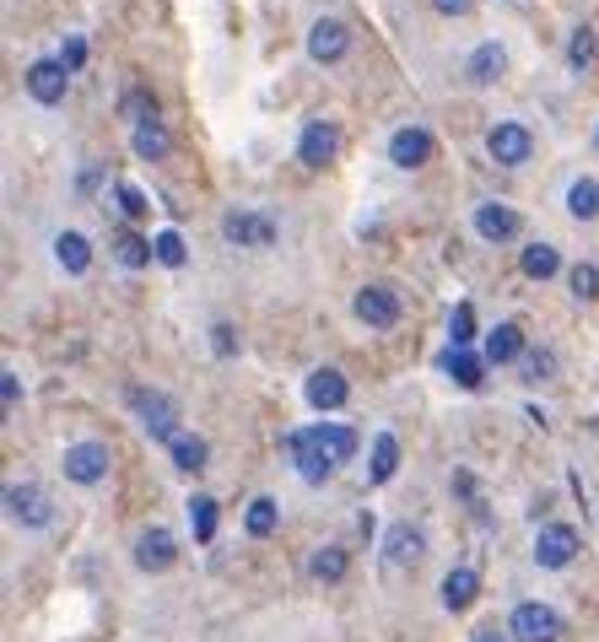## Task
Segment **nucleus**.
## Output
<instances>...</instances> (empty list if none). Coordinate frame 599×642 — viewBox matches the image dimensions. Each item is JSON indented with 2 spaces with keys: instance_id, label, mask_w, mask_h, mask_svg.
Here are the masks:
<instances>
[{
  "instance_id": "1",
  "label": "nucleus",
  "mask_w": 599,
  "mask_h": 642,
  "mask_svg": "<svg viewBox=\"0 0 599 642\" xmlns=\"http://www.w3.org/2000/svg\"><path fill=\"white\" fill-rule=\"evenodd\" d=\"M130 411L141 416V427H147L157 443H173L178 438V405L162 389H130Z\"/></svg>"
},
{
  "instance_id": "2",
  "label": "nucleus",
  "mask_w": 599,
  "mask_h": 642,
  "mask_svg": "<svg viewBox=\"0 0 599 642\" xmlns=\"http://www.w3.org/2000/svg\"><path fill=\"white\" fill-rule=\"evenodd\" d=\"M109 449L103 443H71L65 454H60V470H65V481H76V486H98V481H109Z\"/></svg>"
},
{
  "instance_id": "3",
  "label": "nucleus",
  "mask_w": 599,
  "mask_h": 642,
  "mask_svg": "<svg viewBox=\"0 0 599 642\" xmlns=\"http://www.w3.org/2000/svg\"><path fill=\"white\" fill-rule=\"evenodd\" d=\"M222 238L238 243V249H271L276 243V222L260 216V211H227L222 216Z\"/></svg>"
},
{
  "instance_id": "4",
  "label": "nucleus",
  "mask_w": 599,
  "mask_h": 642,
  "mask_svg": "<svg viewBox=\"0 0 599 642\" xmlns=\"http://www.w3.org/2000/svg\"><path fill=\"white\" fill-rule=\"evenodd\" d=\"M357 319L367 324V329H395V324H400V292H395L389 281L362 287V292H357Z\"/></svg>"
},
{
  "instance_id": "5",
  "label": "nucleus",
  "mask_w": 599,
  "mask_h": 642,
  "mask_svg": "<svg viewBox=\"0 0 599 642\" xmlns=\"http://www.w3.org/2000/svg\"><path fill=\"white\" fill-rule=\"evenodd\" d=\"M508 632L519 642H562V616L551 605H519L513 621H508Z\"/></svg>"
},
{
  "instance_id": "6",
  "label": "nucleus",
  "mask_w": 599,
  "mask_h": 642,
  "mask_svg": "<svg viewBox=\"0 0 599 642\" xmlns=\"http://www.w3.org/2000/svg\"><path fill=\"white\" fill-rule=\"evenodd\" d=\"M302 438L329 460V465H351V454H357V432L346 427V421H319V427H302Z\"/></svg>"
},
{
  "instance_id": "7",
  "label": "nucleus",
  "mask_w": 599,
  "mask_h": 642,
  "mask_svg": "<svg viewBox=\"0 0 599 642\" xmlns=\"http://www.w3.org/2000/svg\"><path fill=\"white\" fill-rule=\"evenodd\" d=\"M573 556H578V529H573V524H546V529L535 534V562H540V567L557 572V567H567Z\"/></svg>"
},
{
  "instance_id": "8",
  "label": "nucleus",
  "mask_w": 599,
  "mask_h": 642,
  "mask_svg": "<svg viewBox=\"0 0 599 642\" xmlns=\"http://www.w3.org/2000/svg\"><path fill=\"white\" fill-rule=\"evenodd\" d=\"M486 152L502 162V167H519V162H529V152H535V136H529L524 125L502 119V125H491V136H486Z\"/></svg>"
},
{
  "instance_id": "9",
  "label": "nucleus",
  "mask_w": 599,
  "mask_h": 642,
  "mask_svg": "<svg viewBox=\"0 0 599 642\" xmlns=\"http://www.w3.org/2000/svg\"><path fill=\"white\" fill-rule=\"evenodd\" d=\"M5 513L16 518V524H27V529H43L54 513H49V496H43V486L22 481V486H5Z\"/></svg>"
},
{
  "instance_id": "10",
  "label": "nucleus",
  "mask_w": 599,
  "mask_h": 642,
  "mask_svg": "<svg viewBox=\"0 0 599 642\" xmlns=\"http://www.w3.org/2000/svg\"><path fill=\"white\" fill-rule=\"evenodd\" d=\"M173 562H178V540H173L162 524L141 529V540H136V567H141V572H167Z\"/></svg>"
},
{
  "instance_id": "11",
  "label": "nucleus",
  "mask_w": 599,
  "mask_h": 642,
  "mask_svg": "<svg viewBox=\"0 0 599 642\" xmlns=\"http://www.w3.org/2000/svg\"><path fill=\"white\" fill-rule=\"evenodd\" d=\"M335 152H340V130L329 119H308V130H302V141H298L302 167H324V162H335Z\"/></svg>"
},
{
  "instance_id": "12",
  "label": "nucleus",
  "mask_w": 599,
  "mask_h": 642,
  "mask_svg": "<svg viewBox=\"0 0 599 642\" xmlns=\"http://www.w3.org/2000/svg\"><path fill=\"white\" fill-rule=\"evenodd\" d=\"M346 49H351V33H346V22H335V16H319V22H313V33H308V54H313L319 65H335Z\"/></svg>"
},
{
  "instance_id": "13",
  "label": "nucleus",
  "mask_w": 599,
  "mask_h": 642,
  "mask_svg": "<svg viewBox=\"0 0 599 642\" xmlns=\"http://www.w3.org/2000/svg\"><path fill=\"white\" fill-rule=\"evenodd\" d=\"M302 394H308V405H313V411H340V405H346V394H351V383H346L335 367H313V373H308V383H302Z\"/></svg>"
},
{
  "instance_id": "14",
  "label": "nucleus",
  "mask_w": 599,
  "mask_h": 642,
  "mask_svg": "<svg viewBox=\"0 0 599 642\" xmlns=\"http://www.w3.org/2000/svg\"><path fill=\"white\" fill-rule=\"evenodd\" d=\"M65 87H71V71H65L60 60H33V65H27V92H33L38 103H60Z\"/></svg>"
},
{
  "instance_id": "15",
  "label": "nucleus",
  "mask_w": 599,
  "mask_h": 642,
  "mask_svg": "<svg viewBox=\"0 0 599 642\" xmlns=\"http://www.w3.org/2000/svg\"><path fill=\"white\" fill-rule=\"evenodd\" d=\"M475 232L486 243H508V238H519V211L502 200H486V205H475Z\"/></svg>"
},
{
  "instance_id": "16",
  "label": "nucleus",
  "mask_w": 599,
  "mask_h": 642,
  "mask_svg": "<svg viewBox=\"0 0 599 642\" xmlns=\"http://www.w3.org/2000/svg\"><path fill=\"white\" fill-rule=\"evenodd\" d=\"M427 158H433V136L422 125H405V130L389 136V162L395 167H422Z\"/></svg>"
},
{
  "instance_id": "17",
  "label": "nucleus",
  "mask_w": 599,
  "mask_h": 642,
  "mask_svg": "<svg viewBox=\"0 0 599 642\" xmlns=\"http://www.w3.org/2000/svg\"><path fill=\"white\" fill-rule=\"evenodd\" d=\"M422 551H427V540H422V529H411V524H395V529L384 534V556H389V567H416Z\"/></svg>"
},
{
  "instance_id": "18",
  "label": "nucleus",
  "mask_w": 599,
  "mask_h": 642,
  "mask_svg": "<svg viewBox=\"0 0 599 642\" xmlns=\"http://www.w3.org/2000/svg\"><path fill=\"white\" fill-rule=\"evenodd\" d=\"M502 71H508V54H502V43H475V49H470V60H464V76H470L475 87H491Z\"/></svg>"
},
{
  "instance_id": "19",
  "label": "nucleus",
  "mask_w": 599,
  "mask_h": 642,
  "mask_svg": "<svg viewBox=\"0 0 599 642\" xmlns=\"http://www.w3.org/2000/svg\"><path fill=\"white\" fill-rule=\"evenodd\" d=\"M287 449H292V465H298V476L308 486H319V481H329V476H335V465H329V460H324V454H319V449L302 438V432H292V438H287Z\"/></svg>"
},
{
  "instance_id": "20",
  "label": "nucleus",
  "mask_w": 599,
  "mask_h": 642,
  "mask_svg": "<svg viewBox=\"0 0 599 642\" xmlns=\"http://www.w3.org/2000/svg\"><path fill=\"white\" fill-rule=\"evenodd\" d=\"M444 373H449L459 389H481L486 383V356H475V351H444Z\"/></svg>"
},
{
  "instance_id": "21",
  "label": "nucleus",
  "mask_w": 599,
  "mask_h": 642,
  "mask_svg": "<svg viewBox=\"0 0 599 642\" xmlns=\"http://www.w3.org/2000/svg\"><path fill=\"white\" fill-rule=\"evenodd\" d=\"M513 356H524V329L519 324H497V329H486V362H513Z\"/></svg>"
},
{
  "instance_id": "22",
  "label": "nucleus",
  "mask_w": 599,
  "mask_h": 642,
  "mask_svg": "<svg viewBox=\"0 0 599 642\" xmlns=\"http://www.w3.org/2000/svg\"><path fill=\"white\" fill-rule=\"evenodd\" d=\"M54 260H60L71 276H87V265H92V243H87L82 232H60V238H54Z\"/></svg>"
},
{
  "instance_id": "23",
  "label": "nucleus",
  "mask_w": 599,
  "mask_h": 642,
  "mask_svg": "<svg viewBox=\"0 0 599 642\" xmlns=\"http://www.w3.org/2000/svg\"><path fill=\"white\" fill-rule=\"evenodd\" d=\"M475 594H481V578H475L470 567H453L449 578H444V605H449V610H470Z\"/></svg>"
},
{
  "instance_id": "24",
  "label": "nucleus",
  "mask_w": 599,
  "mask_h": 642,
  "mask_svg": "<svg viewBox=\"0 0 599 642\" xmlns=\"http://www.w3.org/2000/svg\"><path fill=\"white\" fill-rule=\"evenodd\" d=\"M519 265H524V276H529V281H551V276L562 270V254H557L551 243H529Z\"/></svg>"
},
{
  "instance_id": "25",
  "label": "nucleus",
  "mask_w": 599,
  "mask_h": 642,
  "mask_svg": "<svg viewBox=\"0 0 599 642\" xmlns=\"http://www.w3.org/2000/svg\"><path fill=\"white\" fill-rule=\"evenodd\" d=\"M167 454H173V465H178V470H189V476H195V470H205V454H211V449H205V438L178 432V438L167 443Z\"/></svg>"
},
{
  "instance_id": "26",
  "label": "nucleus",
  "mask_w": 599,
  "mask_h": 642,
  "mask_svg": "<svg viewBox=\"0 0 599 642\" xmlns=\"http://www.w3.org/2000/svg\"><path fill=\"white\" fill-rule=\"evenodd\" d=\"M114 260H120L125 270H141V265L157 260V249H151L141 232H120V238H114Z\"/></svg>"
},
{
  "instance_id": "27",
  "label": "nucleus",
  "mask_w": 599,
  "mask_h": 642,
  "mask_svg": "<svg viewBox=\"0 0 599 642\" xmlns=\"http://www.w3.org/2000/svg\"><path fill=\"white\" fill-rule=\"evenodd\" d=\"M184 507H189V529H195V540H216V496L195 491Z\"/></svg>"
},
{
  "instance_id": "28",
  "label": "nucleus",
  "mask_w": 599,
  "mask_h": 642,
  "mask_svg": "<svg viewBox=\"0 0 599 642\" xmlns=\"http://www.w3.org/2000/svg\"><path fill=\"white\" fill-rule=\"evenodd\" d=\"M395 470H400V443H395L389 432H378V438H373V470H367V476L384 486V481H395Z\"/></svg>"
},
{
  "instance_id": "29",
  "label": "nucleus",
  "mask_w": 599,
  "mask_h": 642,
  "mask_svg": "<svg viewBox=\"0 0 599 642\" xmlns=\"http://www.w3.org/2000/svg\"><path fill=\"white\" fill-rule=\"evenodd\" d=\"M567 211H573L578 222H595L599 216V178H573V189H567Z\"/></svg>"
},
{
  "instance_id": "30",
  "label": "nucleus",
  "mask_w": 599,
  "mask_h": 642,
  "mask_svg": "<svg viewBox=\"0 0 599 642\" xmlns=\"http://www.w3.org/2000/svg\"><path fill=\"white\" fill-rule=\"evenodd\" d=\"M244 524H249V534H254V540H265V534H276V524H282V507H276L271 496H254Z\"/></svg>"
},
{
  "instance_id": "31",
  "label": "nucleus",
  "mask_w": 599,
  "mask_h": 642,
  "mask_svg": "<svg viewBox=\"0 0 599 642\" xmlns=\"http://www.w3.org/2000/svg\"><path fill=\"white\" fill-rule=\"evenodd\" d=\"M308 572H313L319 583H340V578H346V551H340V545H324V551H313Z\"/></svg>"
},
{
  "instance_id": "32",
  "label": "nucleus",
  "mask_w": 599,
  "mask_h": 642,
  "mask_svg": "<svg viewBox=\"0 0 599 642\" xmlns=\"http://www.w3.org/2000/svg\"><path fill=\"white\" fill-rule=\"evenodd\" d=\"M167 130L157 125V119H147V125H136V158H147V162H162L167 158Z\"/></svg>"
},
{
  "instance_id": "33",
  "label": "nucleus",
  "mask_w": 599,
  "mask_h": 642,
  "mask_svg": "<svg viewBox=\"0 0 599 642\" xmlns=\"http://www.w3.org/2000/svg\"><path fill=\"white\" fill-rule=\"evenodd\" d=\"M470 340H475V309L470 303H459L449 319V345L453 351H470Z\"/></svg>"
},
{
  "instance_id": "34",
  "label": "nucleus",
  "mask_w": 599,
  "mask_h": 642,
  "mask_svg": "<svg viewBox=\"0 0 599 642\" xmlns=\"http://www.w3.org/2000/svg\"><path fill=\"white\" fill-rule=\"evenodd\" d=\"M151 249H157V265H167V270H178V265L189 260V249H184V238H178V232H157V238H151Z\"/></svg>"
},
{
  "instance_id": "35",
  "label": "nucleus",
  "mask_w": 599,
  "mask_h": 642,
  "mask_svg": "<svg viewBox=\"0 0 599 642\" xmlns=\"http://www.w3.org/2000/svg\"><path fill=\"white\" fill-rule=\"evenodd\" d=\"M125 119H136V125H147V119H157V103H151V92L147 87H136V92H125Z\"/></svg>"
},
{
  "instance_id": "36",
  "label": "nucleus",
  "mask_w": 599,
  "mask_h": 642,
  "mask_svg": "<svg viewBox=\"0 0 599 642\" xmlns=\"http://www.w3.org/2000/svg\"><path fill=\"white\" fill-rule=\"evenodd\" d=\"M567 281H573V298H584V303L599 298V265H573V276H567Z\"/></svg>"
},
{
  "instance_id": "37",
  "label": "nucleus",
  "mask_w": 599,
  "mask_h": 642,
  "mask_svg": "<svg viewBox=\"0 0 599 642\" xmlns=\"http://www.w3.org/2000/svg\"><path fill=\"white\" fill-rule=\"evenodd\" d=\"M567 60H573L578 71L595 60V33H589V27H578V33H573V43H567Z\"/></svg>"
},
{
  "instance_id": "38",
  "label": "nucleus",
  "mask_w": 599,
  "mask_h": 642,
  "mask_svg": "<svg viewBox=\"0 0 599 642\" xmlns=\"http://www.w3.org/2000/svg\"><path fill=\"white\" fill-rule=\"evenodd\" d=\"M120 211H125L130 222H141V216H147L151 205H147V194H141L136 184H120Z\"/></svg>"
},
{
  "instance_id": "39",
  "label": "nucleus",
  "mask_w": 599,
  "mask_h": 642,
  "mask_svg": "<svg viewBox=\"0 0 599 642\" xmlns=\"http://www.w3.org/2000/svg\"><path fill=\"white\" fill-rule=\"evenodd\" d=\"M82 60H87V38H65V49H60V65H65V71H82Z\"/></svg>"
},
{
  "instance_id": "40",
  "label": "nucleus",
  "mask_w": 599,
  "mask_h": 642,
  "mask_svg": "<svg viewBox=\"0 0 599 642\" xmlns=\"http://www.w3.org/2000/svg\"><path fill=\"white\" fill-rule=\"evenodd\" d=\"M211 345H216V356H233V351H238V335H233V324H216V329H211Z\"/></svg>"
},
{
  "instance_id": "41",
  "label": "nucleus",
  "mask_w": 599,
  "mask_h": 642,
  "mask_svg": "<svg viewBox=\"0 0 599 642\" xmlns=\"http://www.w3.org/2000/svg\"><path fill=\"white\" fill-rule=\"evenodd\" d=\"M0 400H5V411H16V400H22V383H16V373H11V367L0 373Z\"/></svg>"
},
{
  "instance_id": "42",
  "label": "nucleus",
  "mask_w": 599,
  "mask_h": 642,
  "mask_svg": "<svg viewBox=\"0 0 599 642\" xmlns=\"http://www.w3.org/2000/svg\"><path fill=\"white\" fill-rule=\"evenodd\" d=\"M524 373H529V378H546V373H551V356H546V351H529V356H524Z\"/></svg>"
},
{
  "instance_id": "43",
  "label": "nucleus",
  "mask_w": 599,
  "mask_h": 642,
  "mask_svg": "<svg viewBox=\"0 0 599 642\" xmlns=\"http://www.w3.org/2000/svg\"><path fill=\"white\" fill-rule=\"evenodd\" d=\"M433 5H438V11H444V16H459V11H470V5H475V0H433Z\"/></svg>"
},
{
  "instance_id": "44",
  "label": "nucleus",
  "mask_w": 599,
  "mask_h": 642,
  "mask_svg": "<svg viewBox=\"0 0 599 642\" xmlns=\"http://www.w3.org/2000/svg\"><path fill=\"white\" fill-rule=\"evenodd\" d=\"M475 642H502L497 632H475Z\"/></svg>"
}]
</instances>
